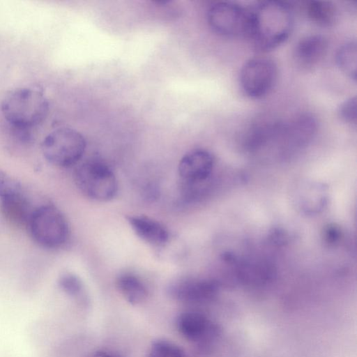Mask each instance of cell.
Segmentation results:
<instances>
[{"label": "cell", "instance_id": "obj_17", "mask_svg": "<svg viewBox=\"0 0 357 357\" xmlns=\"http://www.w3.org/2000/svg\"><path fill=\"white\" fill-rule=\"evenodd\" d=\"M305 10L309 19L320 26H331L337 18V9L330 1H310L307 3Z\"/></svg>", "mask_w": 357, "mask_h": 357}, {"label": "cell", "instance_id": "obj_20", "mask_svg": "<svg viewBox=\"0 0 357 357\" xmlns=\"http://www.w3.org/2000/svg\"><path fill=\"white\" fill-rule=\"evenodd\" d=\"M146 357H185L183 350L174 343L158 340L152 343Z\"/></svg>", "mask_w": 357, "mask_h": 357}, {"label": "cell", "instance_id": "obj_18", "mask_svg": "<svg viewBox=\"0 0 357 357\" xmlns=\"http://www.w3.org/2000/svg\"><path fill=\"white\" fill-rule=\"evenodd\" d=\"M336 62L342 73L353 80L356 79L357 48L355 41H349L338 49Z\"/></svg>", "mask_w": 357, "mask_h": 357}, {"label": "cell", "instance_id": "obj_12", "mask_svg": "<svg viewBox=\"0 0 357 357\" xmlns=\"http://www.w3.org/2000/svg\"><path fill=\"white\" fill-rule=\"evenodd\" d=\"M328 47V40L321 35H309L301 38L293 52L296 66L302 70H312L322 61Z\"/></svg>", "mask_w": 357, "mask_h": 357}, {"label": "cell", "instance_id": "obj_11", "mask_svg": "<svg viewBox=\"0 0 357 357\" xmlns=\"http://www.w3.org/2000/svg\"><path fill=\"white\" fill-rule=\"evenodd\" d=\"M214 166L210 152L195 149L186 153L178 164V174L184 183L195 184L208 181Z\"/></svg>", "mask_w": 357, "mask_h": 357}, {"label": "cell", "instance_id": "obj_21", "mask_svg": "<svg viewBox=\"0 0 357 357\" xmlns=\"http://www.w3.org/2000/svg\"><path fill=\"white\" fill-rule=\"evenodd\" d=\"M59 284L69 296L81 300L85 298L84 285L77 275L70 273H63L59 278Z\"/></svg>", "mask_w": 357, "mask_h": 357}, {"label": "cell", "instance_id": "obj_15", "mask_svg": "<svg viewBox=\"0 0 357 357\" xmlns=\"http://www.w3.org/2000/svg\"><path fill=\"white\" fill-rule=\"evenodd\" d=\"M0 209L4 218L16 226H27L33 211L23 192L0 199Z\"/></svg>", "mask_w": 357, "mask_h": 357}, {"label": "cell", "instance_id": "obj_25", "mask_svg": "<svg viewBox=\"0 0 357 357\" xmlns=\"http://www.w3.org/2000/svg\"><path fill=\"white\" fill-rule=\"evenodd\" d=\"M90 357H123V356H122L118 354L112 352V351L100 350V351H96L95 353L91 354V356Z\"/></svg>", "mask_w": 357, "mask_h": 357}, {"label": "cell", "instance_id": "obj_2", "mask_svg": "<svg viewBox=\"0 0 357 357\" xmlns=\"http://www.w3.org/2000/svg\"><path fill=\"white\" fill-rule=\"evenodd\" d=\"M1 107L4 118L12 127L31 129L46 119L49 102L38 90L18 88L4 96Z\"/></svg>", "mask_w": 357, "mask_h": 357}, {"label": "cell", "instance_id": "obj_13", "mask_svg": "<svg viewBox=\"0 0 357 357\" xmlns=\"http://www.w3.org/2000/svg\"><path fill=\"white\" fill-rule=\"evenodd\" d=\"M241 282L252 287H260L271 282L275 276V268L264 259H249L239 261L236 268Z\"/></svg>", "mask_w": 357, "mask_h": 357}, {"label": "cell", "instance_id": "obj_10", "mask_svg": "<svg viewBox=\"0 0 357 357\" xmlns=\"http://www.w3.org/2000/svg\"><path fill=\"white\" fill-rule=\"evenodd\" d=\"M218 291V285L215 281L193 278L178 280L168 288V294L173 299L188 303L211 301Z\"/></svg>", "mask_w": 357, "mask_h": 357}, {"label": "cell", "instance_id": "obj_14", "mask_svg": "<svg viewBox=\"0 0 357 357\" xmlns=\"http://www.w3.org/2000/svg\"><path fill=\"white\" fill-rule=\"evenodd\" d=\"M127 220L136 235L144 242L162 246L168 241V231L158 221L144 215L128 216Z\"/></svg>", "mask_w": 357, "mask_h": 357}, {"label": "cell", "instance_id": "obj_4", "mask_svg": "<svg viewBox=\"0 0 357 357\" xmlns=\"http://www.w3.org/2000/svg\"><path fill=\"white\" fill-rule=\"evenodd\" d=\"M86 146L85 138L79 132L70 128H60L45 137L41 149L49 162L61 167H68L82 158Z\"/></svg>", "mask_w": 357, "mask_h": 357}, {"label": "cell", "instance_id": "obj_16", "mask_svg": "<svg viewBox=\"0 0 357 357\" xmlns=\"http://www.w3.org/2000/svg\"><path fill=\"white\" fill-rule=\"evenodd\" d=\"M116 287L124 298L132 305L142 303L148 296V289L143 281L130 273L120 274L116 278Z\"/></svg>", "mask_w": 357, "mask_h": 357}, {"label": "cell", "instance_id": "obj_1", "mask_svg": "<svg viewBox=\"0 0 357 357\" xmlns=\"http://www.w3.org/2000/svg\"><path fill=\"white\" fill-rule=\"evenodd\" d=\"M250 10L249 38L259 50L267 51L282 44L291 35L294 17L285 2L264 1Z\"/></svg>", "mask_w": 357, "mask_h": 357}, {"label": "cell", "instance_id": "obj_19", "mask_svg": "<svg viewBox=\"0 0 357 357\" xmlns=\"http://www.w3.org/2000/svg\"><path fill=\"white\" fill-rule=\"evenodd\" d=\"M300 197L302 208L310 213L321 209L326 202L324 188L317 185L305 186Z\"/></svg>", "mask_w": 357, "mask_h": 357}, {"label": "cell", "instance_id": "obj_23", "mask_svg": "<svg viewBox=\"0 0 357 357\" xmlns=\"http://www.w3.org/2000/svg\"><path fill=\"white\" fill-rule=\"evenodd\" d=\"M23 192L21 185L0 169V199Z\"/></svg>", "mask_w": 357, "mask_h": 357}, {"label": "cell", "instance_id": "obj_8", "mask_svg": "<svg viewBox=\"0 0 357 357\" xmlns=\"http://www.w3.org/2000/svg\"><path fill=\"white\" fill-rule=\"evenodd\" d=\"M317 131V119L310 113L299 114L284 121L280 138V157H289L304 148Z\"/></svg>", "mask_w": 357, "mask_h": 357}, {"label": "cell", "instance_id": "obj_6", "mask_svg": "<svg viewBox=\"0 0 357 357\" xmlns=\"http://www.w3.org/2000/svg\"><path fill=\"white\" fill-rule=\"evenodd\" d=\"M209 26L215 33L225 37L249 38L250 10L232 2H218L207 12Z\"/></svg>", "mask_w": 357, "mask_h": 357}, {"label": "cell", "instance_id": "obj_3", "mask_svg": "<svg viewBox=\"0 0 357 357\" xmlns=\"http://www.w3.org/2000/svg\"><path fill=\"white\" fill-rule=\"evenodd\" d=\"M27 226L34 241L47 248L61 247L69 234L65 216L59 208L51 204L35 208Z\"/></svg>", "mask_w": 357, "mask_h": 357}, {"label": "cell", "instance_id": "obj_9", "mask_svg": "<svg viewBox=\"0 0 357 357\" xmlns=\"http://www.w3.org/2000/svg\"><path fill=\"white\" fill-rule=\"evenodd\" d=\"M180 334L202 348L211 345L220 335L218 326L209 317L199 312H185L176 319Z\"/></svg>", "mask_w": 357, "mask_h": 357}, {"label": "cell", "instance_id": "obj_5", "mask_svg": "<svg viewBox=\"0 0 357 357\" xmlns=\"http://www.w3.org/2000/svg\"><path fill=\"white\" fill-rule=\"evenodd\" d=\"M73 177L77 188L91 199L106 202L116 194V176L109 167L102 162L91 160L82 163L75 169Z\"/></svg>", "mask_w": 357, "mask_h": 357}, {"label": "cell", "instance_id": "obj_7", "mask_svg": "<svg viewBox=\"0 0 357 357\" xmlns=\"http://www.w3.org/2000/svg\"><path fill=\"white\" fill-rule=\"evenodd\" d=\"M278 77L275 63L266 57L250 59L242 66L239 84L243 92L253 99L261 98L273 89Z\"/></svg>", "mask_w": 357, "mask_h": 357}, {"label": "cell", "instance_id": "obj_22", "mask_svg": "<svg viewBox=\"0 0 357 357\" xmlns=\"http://www.w3.org/2000/svg\"><path fill=\"white\" fill-rule=\"evenodd\" d=\"M338 117L344 123L356 124V98L351 97L344 101L337 110Z\"/></svg>", "mask_w": 357, "mask_h": 357}, {"label": "cell", "instance_id": "obj_24", "mask_svg": "<svg viewBox=\"0 0 357 357\" xmlns=\"http://www.w3.org/2000/svg\"><path fill=\"white\" fill-rule=\"evenodd\" d=\"M325 231V238L328 243H334L340 239V231L336 227L329 226Z\"/></svg>", "mask_w": 357, "mask_h": 357}]
</instances>
